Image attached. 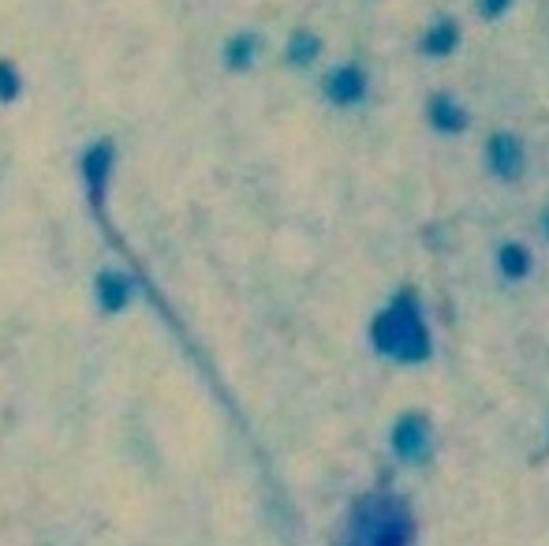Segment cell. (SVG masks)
Masks as SVG:
<instances>
[{
	"label": "cell",
	"instance_id": "obj_12",
	"mask_svg": "<svg viewBox=\"0 0 549 546\" xmlns=\"http://www.w3.org/2000/svg\"><path fill=\"white\" fill-rule=\"evenodd\" d=\"M512 4H516V0H475V8H479L482 19H501Z\"/></svg>",
	"mask_w": 549,
	"mask_h": 546
},
{
	"label": "cell",
	"instance_id": "obj_11",
	"mask_svg": "<svg viewBox=\"0 0 549 546\" xmlns=\"http://www.w3.org/2000/svg\"><path fill=\"white\" fill-rule=\"evenodd\" d=\"M83 169H86V176H90V187H94V195H101V184H105V173H109V165H105V158H98V154H90Z\"/></svg>",
	"mask_w": 549,
	"mask_h": 546
},
{
	"label": "cell",
	"instance_id": "obj_6",
	"mask_svg": "<svg viewBox=\"0 0 549 546\" xmlns=\"http://www.w3.org/2000/svg\"><path fill=\"white\" fill-rule=\"evenodd\" d=\"M426 120L441 135H460L467 128V109L452 94H434V98L426 101Z\"/></svg>",
	"mask_w": 549,
	"mask_h": 546
},
{
	"label": "cell",
	"instance_id": "obj_10",
	"mask_svg": "<svg viewBox=\"0 0 549 546\" xmlns=\"http://www.w3.org/2000/svg\"><path fill=\"white\" fill-rule=\"evenodd\" d=\"M318 49H322L318 34H310V30H299L296 38H292V45H288V60H292L296 68H307V64H314Z\"/></svg>",
	"mask_w": 549,
	"mask_h": 546
},
{
	"label": "cell",
	"instance_id": "obj_7",
	"mask_svg": "<svg viewBox=\"0 0 549 546\" xmlns=\"http://www.w3.org/2000/svg\"><path fill=\"white\" fill-rule=\"evenodd\" d=\"M456 45H460V23H456V19H434V23L423 30L419 49H423V57L430 60H445L456 53Z\"/></svg>",
	"mask_w": 549,
	"mask_h": 546
},
{
	"label": "cell",
	"instance_id": "obj_13",
	"mask_svg": "<svg viewBox=\"0 0 549 546\" xmlns=\"http://www.w3.org/2000/svg\"><path fill=\"white\" fill-rule=\"evenodd\" d=\"M542 232H546V240H549V210L542 214Z\"/></svg>",
	"mask_w": 549,
	"mask_h": 546
},
{
	"label": "cell",
	"instance_id": "obj_3",
	"mask_svg": "<svg viewBox=\"0 0 549 546\" xmlns=\"http://www.w3.org/2000/svg\"><path fill=\"white\" fill-rule=\"evenodd\" d=\"M389 449L408 464L423 460L426 449H430V419L419 416V412H404L389 431Z\"/></svg>",
	"mask_w": 549,
	"mask_h": 546
},
{
	"label": "cell",
	"instance_id": "obj_8",
	"mask_svg": "<svg viewBox=\"0 0 549 546\" xmlns=\"http://www.w3.org/2000/svg\"><path fill=\"white\" fill-rule=\"evenodd\" d=\"M98 292H101V307L113 315V311H124L127 300H131V281H127L124 273H101Z\"/></svg>",
	"mask_w": 549,
	"mask_h": 546
},
{
	"label": "cell",
	"instance_id": "obj_5",
	"mask_svg": "<svg viewBox=\"0 0 549 546\" xmlns=\"http://www.w3.org/2000/svg\"><path fill=\"white\" fill-rule=\"evenodd\" d=\"M325 98L333 101V105H359V101L366 98V75L363 68H355V64H340V68H333V72L325 75Z\"/></svg>",
	"mask_w": 549,
	"mask_h": 546
},
{
	"label": "cell",
	"instance_id": "obj_9",
	"mask_svg": "<svg viewBox=\"0 0 549 546\" xmlns=\"http://www.w3.org/2000/svg\"><path fill=\"white\" fill-rule=\"evenodd\" d=\"M497 270L505 273L508 281H523L531 273V251L523 244H505L497 251Z\"/></svg>",
	"mask_w": 549,
	"mask_h": 546
},
{
	"label": "cell",
	"instance_id": "obj_4",
	"mask_svg": "<svg viewBox=\"0 0 549 546\" xmlns=\"http://www.w3.org/2000/svg\"><path fill=\"white\" fill-rule=\"evenodd\" d=\"M486 165L493 176L501 180H516L523 173V143L512 131H497L490 143H486Z\"/></svg>",
	"mask_w": 549,
	"mask_h": 546
},
{
	"label": "cell",
	"instance_id": "obj_2",
	"mask_svg": "<svg viewBox=\"0 0 549 546\" xmlns=\"http://www.w3.org/2000/svg\"><path fill=\"white\" fill-rule=\"evenodd\" d=\"M415 520L411 509L393 494H366L352 509L348 539L340 546H411Z\"/></svg>",
	"mask_w": 549,
	"mask_h": 546
},
{
	"label": "cell",
	"instance_id": "obj_1",
	"mask_svg": "<svg viewBox=\"0 0 549 546\" xmlns=\"http://www.w3.org/2000/svg\"><path fill=\"white\" fill-rule=\"evenodd\" d=\"M370 341L378 348L385 360H396L404 367L430 360V330L423 322L419 300L415 292H400L370 326Z\"/></svg>",
	"mask_w": 549,
	"mask_h": 546
}]
</instances>
